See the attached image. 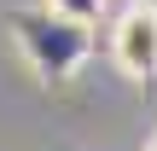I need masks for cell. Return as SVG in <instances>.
I'll return each instance as SVG.
<instances>
[{
    "label": "cell",
    "instance_id": "1",
    "mask_svg": "<svg viewBox=\"0 0 157 151\" xmlns=\"http://www.w3.org/2000/svg\"><path fill=\"white\" fill-rule=\"evenodd\" d=\"M111 58H117V70L122 76H134V81H151L157 76V6H128L122 17H117V29H111Z\"/></svg>",
    "mask_w": 157,
    "mask_h": 151
},
{
    "label": "cell",
    "instance_id": "2",
    "mask_svg": "<svg viewBox=\"0 0 157 151\" xmlns=\"http://www.w3.org/2000/svg\"><path fill=\"white\" fill-rule=\"evenodd\" d=\"M52 12H64V17H76V23H87V17H99V6L105 0H47Z\"/></svg>",
    "mask_w": 157,
    "mask_h": 151
},
{
    "label": "cell",
    "instance_id": "3",
    "mask_svg": "<svg viewBox=\"0 0 157 151\" xmlns=\"http://www.w3.org/2000/svg\"><path fill=\"white\" fill-rule=\"evenodd\" d=\"M146 151H157V134H151V140H146Z\"/></svg>",
    "mask_w": 157,
    "mask_h": 151
}]
</instances>
